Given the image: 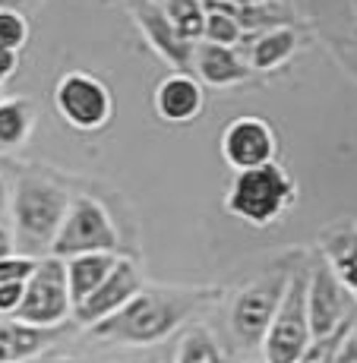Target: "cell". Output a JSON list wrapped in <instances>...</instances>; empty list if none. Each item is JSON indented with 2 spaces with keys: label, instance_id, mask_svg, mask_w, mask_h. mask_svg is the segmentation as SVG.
<instances>
[{
  "label": "cell",
  "instance_id": "1",
  "mask_svg": "<svg viewBox=\"0 0 357 363\" xmlns=\"http://www.w3.org/2000/svg\"><path fill=\"white\" fill-rule=\"evenodd\" d=\"M219 300L215 288H180V284H143L130 297L127 306L108 316L104 323L92 325L98 341L104 345H158L174 335L187 319Z\"/></svg>",
  "mask_w": 357,
  "mask_h": 363
},
{
  "label": "cell",
  "instance_id": "2",
  "mask_svg": "<svg viewBox=\"0 0 357 363\" xmlns=\"http://www.w3.org/2000/svg\"><path fill=\"white\" fill-rule=\"evenodd\" d=\"M67 208L70 196L64 186L41 174L19 177L13 190V253L29 256V259L51 256V243L64 225Z\"/></svg>",
  "mask_w": 357,
  "mask_h": 363
},
{
  "label": "cell",
  "instance_id": "3",
  "mask_svg": "<svg viewBox=\"0 0 357 363\" xmlns=\"http://www.w3.org/2000/svg\"><path fill=\"white\" fill-rule=\"evenodd\" d=\"M297 202V184L278 162L237 171L228 186L225 212L250 228H269Z\"/></svg>",
  "mask_w": 357,
  "mask_h": 363
},
{
  "label": "cell",
  "instance_id": "4",
  "mask_svg": "<svg viewBox=\"0 0 357 363\" xmlns=\"http://www.w3.org/2000/svg\"><path fill=\"white\" fill-rule=\"evenodd\" d=\"M310 319H307V265H294L285 297L263 335V363H300L310 347Z\"/></svg>",
  "mask_w": 357,
  "mask_h": 363
},
{
  "label": "cell",
  "instance_id": "5",
  "mask_svg": "<svg viewBox=\"0 0 357 363\" xmlns=\"http://www.w3.org/2000/svg\"><path fill=\"white\" fill-rule=\"evenodd\" d=\"M117 243H121V234L108 208L92 196H76L70 199L64 225L51 243V256L73 259L82 253H117Z\"/></svg>",
  "mask_w": 357,
  "mask_h": 363
},
{
  "label": "cell",
  "instance_id": "6",
  "mask_svg": "<svg viewBox=\"0 0 357 363\" xmlns=\"http://www.w3.org/2000/svg\"><path fill=\"white\" fill-rule=\"evenodd\" d=\"M70 316H73V300H70L67 288L64 259L45 256L35 262L32 275L26 278L16 319L26 325H38V329H60Z\"/></svg>",
  "mask_w": 357,
  "mask_h": 363
},
{
  "label": "cell",
  "instance_id": "7",
  "mask_svg": "<svg viewBox=\"0 0 357 363\" xmlns=\"http://www.w3.org/2000/svg\"><path fill=\"white\" fill-rule=\"evenodd\" d=\"M291 272L294 269H269L265 275L253 278L250 284H243L237 291L234 303H231V332L243 347H253L263 341V335L285 297V288L291 281Z\"/></svg>",
  "mask_w": 357,
  "mask_h": 363
},
{
  "label": "cell",
  "instance_id": "8",
  "mask_svg": "<svg viewBox=\"0 0 357 363\" xmlns=\"http://www.w3.org/2000/svg\"><path fill=\"white\" fill-rule=\"evenodd\" d=\"M54 104H57V114L70 127L82 133H95L108 127L111 114H114L111 89L98 76L82 73V69L60 76L57 89H54Z\"/></svg>",
  "mask_w": 357,
  "mask_h": 363
},
{
  "label": "cell",
  "instance_id": "9",
  "mask_svg": "<svg viewBox=\"0 0 357 363\" xmlns=\"http://www.w3.org/2000/svg\"><path fill=\"white\" fill-rule=\"evenodd\" d=\"M357 316L354 300L339 284L332 269L319 259L313 269H307V319H310L313 338H326L339 325L351 323Z\"/></svg>",
  "mask_w": 357,
  "mask_h": 363
},
{
  "label": "cell",
  "instance_id": "10",
  "mask_svg": "<svg viewBox=\"0 0 357 363\" xmlns=\"http://www.w3.org/2000/svg\"><path fill=\"white\" fill-rule=\"evenodd\" d=\"M221 158L228 167L237 171H250V167L272 164L278 155V136L269 121L263 117H237L221 130Z\"/></svg>",
  "mask_w": 357,
  "mask_h": 363
},
{
  "label": "cell",
  "instance_id": "11",
  "mask_svg": "<svg viewBox=\"0 0 357 363\" xmlns=\"http://www.w3.org/2000/svg\"><path fill=\"white\" fill-rule=\"evenodd\" d=\"M143 284L145 281H143V275H139L136 262L127 259V256H117V262H114V269L108 272V278H104L79 306H73V319L79 325H86V329H92V325L104 323L108 316H114L121 306H127L130 297L136 294Z\"/></svg>",
  "mask_w": 357,
  "mask_h": 363
},
{
  "label": "cell",
  "instance_id": "12",
  "mask_svg": "<svg viewBox=\"0 0 357 363\" xmlns=\"http://www.w3.org/2000/svg\"><path fill=\"white\" fill-rule=\"evenodd\" d=\"M313 26L329 54L357 79V0H310Z\"/></svg>",
  "mask_w": 357,
  "mask_h": 363
},
{
  "label": "cell",
  "instance_id": "13",
  "mask_svg": "<svg viewBox=\"0 0 357 363\" xmlns=\"http://www.w3.org/2000/svg\"><path fill=\"white\" fill-rule=\"evenodd\" d=\"M133 16H136L139 32L145 35L152 51H155L158 57H165L177 73H187V67H190V60H193V41L180 38L177 29H174L165 19V13L158 10V4L139 0V4L133 6Z\"/></svg>",
  "mask_w": 357,
  "mask_h": 363
},
{
  "label": "cell",
  "instance_id": "14",
  "mask_svg": "<svg viewBox=\"0 0 357 363\" xmlns=\"http://www.w3.org/2000/svg\"><path fill=\"white\" fill-rule=\"evenodd\" d=\"M155 114L165 123H193L206 108V89L190 73H167L155 86Z\"/></svg>",
  "mask_w": 357,
  "mask_h": 363
},
{
  "label": "cell",
  "instance_id": "15",
  "mask_svg": "<svg viewBox=\"0 0 357 363\" xmlns=\"http://www.w3.org/2000/svg\"><path fill=\"white\" fill-rule=\"evenodd\" d=\"M190 67H193L196 79L212 89L243 86V82L253 76L247 57H241L234 48H221V45H212V41H196Z\"/></svg>",
  "mask_w": 357,
  "mask_h": 363
},
{
  "label": "cell",
  "instance_id": "16",
  "mask_svg": "<svg viewBox=\"0 0 357 363\" xmlns=\"http://www.w3.org/2000/svg\"><path fill=\"white\" fill-rule=\"evenodd\" d=\"M323 262L332 269L339 284L357 306V225H335L319 237Z\"/></svg>",
  "mask_w": 357,
  "mask_h": 363
},
{
  "label": "cell",
  "instance_id": "17",
  "mask_svg": "<svg viewBox=\"0 0 357 363\" xmlns=\"http://www.w3.org/2000/svg\"><path fill=\"white\" fill-rule=\"evenodd\" d=\"M57 338V329L26 325L16 316L0 319V363H29Z\"/></svg>",
  "mask_w": 357,
  "mask_h": 363
},
{
  "label": "cell",
  "instance_id": "18",
  "mask_svg": "<svg viewBox=\"0 0 357 363\" xmlns=\"http://www.w3.org/2000/svg\"><path fill=\"white\" fill-rule=\"evenodd\" d=\"M114 262H117V253H82V256H73V259H64L67 288H70L73 306H79L108 278Z\"/></svg>",
  "mask_w": 357,
  "mask_h": 363
},
{
  "label": "cell",
  "instance_id": "19",
  "mask_svg": "<svg viewBox=\"0 0 357 363\" xmlns=\"http://www.w3.org/2000/svg\"><path fill=\"white\" fill-rule=\"evenodd\" d=\"M300 48V35L291 26H275L256 35V45L250 48L247 64L253 73H269V69L282 67L285 60L294 57V51Z\"/></svg>",
  "mask_w": 357,
  "mask_h": 363
},
{
  "label": "cell",
  "instance_id": "20",
  "mask_svg": "<svg viewBox=\"0 0 357 363\" xmlns=\"http://www.w3.org/2000/svg\"><path fill=\"white\" fill-rule=\"evenodd\" d=\"M35 130V104L29 99H4L0 101V152H13L32 136Z\"/></svg>",
  "mask_w": 357,
  "mask_h": 363
},
{
  "label": "cell",
  "instance_id": "21",
  "mask_svg": "<svg viewBox=\"0 0 357 363\" xmlns=\"http://www.w3.org/2000/svg\"><path fill=\"white\" fill-rule=\"evenodd\" d=\"M158 10L177 29L180 38L193 41V45L202 41V29H206V4L202 0H162Z\"/></svg>",
  "mask_w": 357,
  "mask_h": 363
},
{
  "label": "cell",
  "instance_id": "22",
  "mask_svg": "<svg viewBox=\"0 0 357 363\" xmlns=\"http://www.w3.org/2000/svg\"><path fill=\"white\" fill-rule=\"evenodd\" d=\"M174 363H225V354H221V347L215 345V338L202 325H193V329L180 335Z\"/></svg>",
  "mask_w": 357,
  "mask_h": 363
},
{
  "label": "cell",
  "instance_id": "23",
  "mask_svg": "<svg viewBox=\"0 0 357 363\" xmlns=\"http://www.w3.org/2000/svg\"><path fill=\"white\" fill-rule=\"evenodd\" d=\"M202 41H212V45L221 48H241L243 41V29L237 23V16L231 10H221V6H212L206 10V29H202Z\"/></svg>",
  "mask_w": 357,
  "mask_h": 363
},
{
  "label": "cell",
  "instance_id": "24",
  "mask_svg": "<svg viewBox=\"0 0 357 363\" xmlns=\"http://www.w3.org/2000/svg\"><path fill=\"white\" fill-rule=\"evenodd\" d=\"M29 41V23L19 10H0V48L16 51Z\"/></svg>",
  "mask_w": 357,
  "mask_h": 363
},
{
  "label": "cell",
  "instance_id": "25",
  "mask_svg": "<svg viewBox=\"0 0 357 363\" xmlns=\"http://www.w3.org/2000/svg\"><path fill=\"white\" fill-rule=\"evenodd\" d=\"M35 262H38V259H29V256H19V253L4 256V259H0V284L26 281V278L32 275Z\"/></svg>",
  "mask_w": 357,
  "mask_h": 363
},
{
  "label": "cell",
  "instance_id": "26",
  "mask_svg": "<svg viewBox=\"0 0 357 363\" xmlns=\"http://www.w3.org/2000/svg\"><path fill=\"white\" fill-rule=\"evenodd\" d=\"M23 291H26V281L0 284V313L4 316H16L19 303H23Z\"/></svg>",
  "mask_w": 357,
  "mask_h": 363
},
{
  "label": "cell",
  "instance_id": "27",
  "mask_svg": "<svg viewBox=\"0 0 357 363\" xmlns=\"http://www.w3.org/2000/svg\"><path fill=\"white\" fill-rule=\"evenodd\" d=\"M16 67H19V54L0 48V82L13 79V76H16Z\"/></svg>",
  "mask_w": 357,
  "mask_h": 363
},
{
  "label": "cell",
  "instance_id": "28",
  "mask_svg": "<svg viewBox=\"0 0 357 363\" xmlns=\"http://www.w3.org/2000/svg\"><path fill=\"white\" fill-rule=\"evenodd\" d=\"M335 363H357V329H351V332L345 335V341H341Z\"/></svg>",
  "mask_w": 357,
  "mask_h": 363
},
{
  "label": "cell",
  "instance_id": "29",
  "mask_svg": "<svg viewBox=\"0 0 357 363\" xmlns=\"http://www.w3.org/2000/svg\"><path fill=\"white\" fill-rule=\"evenodd\" d=\"M4 256H13V231H10V225L0 221V259Z\"/></svg>",
  "mask_w": 357,
  "mask_h": 363
},
{
  "label": "cell",
  "instance_id": "30",
  "mask_svg": "<svg viewBox=\"0 0 357 363\" xmlns=\"http://www.w3.org/2000/svg\"><path fill=\"white\" fill-rule=\"evenodd\" d=\"M26 0H0V10H19Z\"/></svg>",
  "mask_w": 357,
  "mask_h": 363
},
{
  "label": "cell",
  "instance_id": "31",
  "mask_svg": "<svg viewBox=\"0 0 357 363\" xmlns=\"http://www.w3.org/2000/svg\"><path fill=\"white\" fill-rule=\"evenodd\" d=\"M121 363H162L158 357H136V360H121Z\"/></svg>",
  "mask_w": 357,
  "mask_h": 363
},
{
  "label": "cell",
  "instance_id": "32",
  "mask_svg": "<svg viewBox=\"0 0 357 363\" xmlns=\"http://www.w3.org/2000/svg\"><path fill=\"white\" fill-rule=\"evenodd\" d=\"M0 101H4V92H0Z\"/></svg>",
  "mask_w": 357,
  "mask_h": 363
}]
</instances>
